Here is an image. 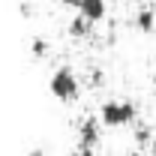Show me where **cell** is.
<instances>
[{
    "label": "cell",
    "mask_w": 156,
    "mask_h": 156,
    "mask_svg": "<svg viewBox=\"0 0 156 156\" xmlns=\"http://www.w3.org/2000/svg\"><path fill=\"white\" fill-rule=\"evenodd\" d=\"M30 156H45V153H42V150H30Z\"/></svg>",
    "instance_id": "obj_10"
},
{
    "label": "cell",
    "mask_w": 156,
    "mask_h": 156,
    "mask_svg": "<svg viewBox=\"0 0 156 156\" xmlns=\"http://www.w3.org/2000/svg\"><path fill=\"white\" fill-rule=\"evenodd\" d=\"M81 3H84V0H63V6H69V9H78Z\"/></svg>",
    "instance_id": "obj_8"
},
{
    "label": "cell",
    "mask_w": 156,
    "mask_h": 156,
    "mask_svg": "<svg viewBox=\"0 0 156 156\" xmlns=\"http://www.w3.org/2000/svg\"><path fill=\"white\" fill-rule=\"evenodd\" d=\"M48 87H51V93H54L60 102H72V99H78V90H81L78 75L69 69V66L54 69V75H51V81H48Z\"/></svg>",
    "instance_id": "obj_2"
},
{
    "label": "cell",
    "mask_w": 156,
    "mask_h": 156,
    "mask_svg": "<svg viewBox=\"0 0 156 156\" xmlns=\"http://www.w3.org/2000/svg\"><path fill=\"white\" fill-rule=\"evenodd\" d=\"M102 120H96V117H90V120H84L81 126H78V144L81 147H96L99 144V135H102Z\"/></svg>",
    "instance_id": "obj_3"
},
{
    "label": "cell",
    "mask_w": 156,
    "mask_h": 156,
    "mask_svg": "<svg viewBox=\"0 0 156 156\" xmlns=\"http://www.w3.org/2000/svg\"><path fill=\"white\" fill-rule=\"evenodd\" d=\"M78 12H81L84 18H90L93 24H96V21H102V18H105L108 6H105V0H84V3L78 6Z\"/></svg>",
    "instance_id": "obj_4"
},
{
    "label": "cell",
    "mask_w": 156,
    "mask_h": 156,
    "mask_svg": "<svg viewBox=\"0 0 156 156\" xmlns=\"http://www.w3.org/2000/svg\"><path fill=\"white\" fill-rule=\"evenodd\" d=\"M153 84H156V75H153Z\"/></svg>",
    "instance_id": "obj_11"
},
{
    "label": "cell",
    "mask_w": 156,
    "mask_h": 156,
    "mask_svg": "<svg viewBox=\"0 0 156 156\" xmlns=\"http://www.w3.org/2000/svg\"><path fill=\"white\" fill-rule=\"evenodd\" d=\"M78 156H93V147H81V153Z\"/></svg>",
    "instance_id": "obj_9"
},
{
    "label": "cell",
    "mask_w": 156,
    "mask_h": 156,
    "mask_svg": "<svg viewBox=\"0 0 156 156\" xmlns=\"http://www.w3.org/2000/svg\"><path fill=\"white\" fill-rule=\"evenodd\" d=\"M99 120H102L105 126H111V129L132 126V123H135V105H132L129 99H111V102H105V105H102Z\"/></svg>",
    "instance_id": "obj_1"
},
{
    "label": "cell",
    "mask_w": 156,
    "mask_h": 156,
    "mask_svg": "<svg viewBox=\"0 0 156 156\" xmlns=\"http://www.w3.org/2000/svg\"><path fill=\"white\" fill-rule=\"evenodd\" d=\"M90 24H93V21L84 18V15L78 12V18L69 24V36H75V39H78V36H87V33H90Z\"/></svg>",
    "instance_id": "obj_6"
},
{
    "label": "cell",
    "mask_w": 156,
    "mask_h": 156,
    "mask_svg": "<svg viewBox=\"0 0 156 156\" xmlns=\"http://www.w3.org/2000/svg\"><path fill=\"white\" fill-rule=\"evenodd\" d=\"M135 27H138V33H153L156 15H153V9H150V6H144V9L135 15Z\"/></svg>",
    "instance_id": "obj_5"
},
{
    "label": "cell",
    "mask_w": 156,
    "mask_h": 156,
    "mask_svg": "<svg viewBox=\"0 0 156 156\" xmlns=\"http://www.w3.org/2000/svg\"><path fill=\"white\" fill-rule=\"evenodd\" d=\"M33 57H45V42H42V39L33 42Z\"/></svg>",
    "instance_id": "obj_7"
}]
</instances>
